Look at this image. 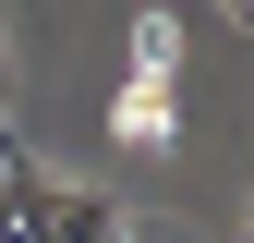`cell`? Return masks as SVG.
<instances>
[{"instance_id":"6da1fadb","label":"cell","mask_w":254,"mask_h":243,"mask_svg":"<svg viewBox=\"0 0 254 243\" xmlns=\"http://www.w3.org/2000/svg\"><path fill=\"white\" fill-rule=\"evenodd\" d=\"M49 207H61V182L37 158H0V243H49Z\"/></svg>"},{"instance_id":"7a4b0ae2","label":"cell","mask_w":254,"mask_h":243,"mask_svg":"<svg viewBox=\"0 0 254 243\" xmlns=\"http://www.w3.org/2000/svg\"><path fill=\"white\" fill-rule=\"evenodd\" d=\"M49 243H121V207H109V195H85V182H61V207H49Z\"/></svg>"},{"instance_id":"3957f363","label":"cell","mask_w":254,"mask_h":243,"mask_svg":"<svg viewBox=\"0 0 254 243\" xmlns=\"http://www.w3.org/2000/svg\"><path fill=\"white\" fill-rule=\"evenodd\" d=\"M230 12H242V24H254V0H230Z\"/></svg>"}]
</instances>
